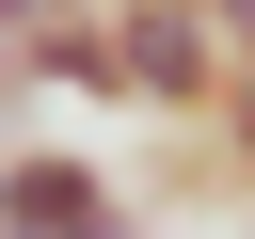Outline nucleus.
<instances>
[{"mask_svg": "<svg viewBox=\"0 0 255 239\" xmlns=\"http://www.w3.org/2000/svg\"><path fill=\"white\" fill-rule=\"evenodd\" d=\"M112 96L159 127H223V96H239L223 0H112Z\"/></svg>", "mask_w": 255, "mask_h": 239, "instance_id": "f257e3e1", "label": "nucleus"}, {"mask_svg": "<svg viewBox=\"0 0 255 239\" xmlns=\"http://www.w3.org/2000/svg\"><path fill=\"white\" fill-rule=\"evenodd\" d=\"M0 239H143V207H128V191H112L96 159H64V143H16Z\"/></svg>", "mask_w": 255, "mask_h": 239, "instance_id": "f03ea898", "label": "nucleus"}, {"mask_svg": "<svg viewBox=\"0 0 255 239\" xmlns=\"http://www.w3.org/2000/svg\"><path fill=\"white\" fill-rule=\"evenodd\" d=\"M223 175H239V191H255V80H239V96H223Z\"/></svg>", "mask_w": 255, "mask_h": 239, "instance_id": "7ed1b4c3", "label": "nucleus"}, {"mask_svg": "<svg viewBox=\"0 0 255 239\" xmlns=\"http://www.w3.org/2000/svg\"><path fill=\"white\" fill-rule=\"evenodd\" d=\"M223 32H239V80H255V0H223Z\"/></svg>", "mask_w": 255, "mask_h": 239, "instance_id": "20e7f679", "label": "nucleus"}, {"mask_svg": "<svg viewBox=\"0 0 255 239\" xmlns=\"http://www.w3.org/2000/svg\"><path fill=\"white\" fill-rule=\"evenodd\" d=\"M0 191H16V143H0Z\"/></svg>", "mask_w": 255, "mask_h": 239, "instance_id": "39448f33", "label": "nucleus"}]
</instances>
